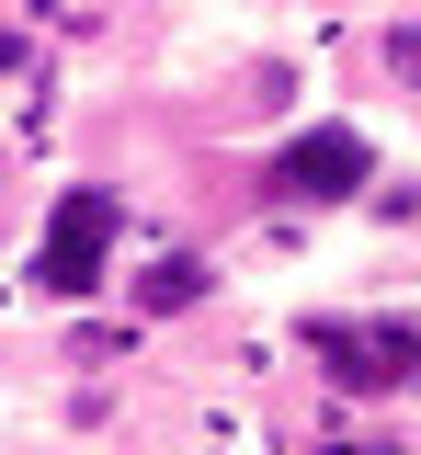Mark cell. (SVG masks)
<instances>
[{"instance_id":"cell-3","label":"cell","mask_w":421,"mask_h":455,"mask_svg":"<svg viewBox=\"0 0 421 455\" xmlns=\"http://www.w3.org/2000/svg\"><path fill=\"white\" fill-rule=\"evenodd\" d=\"M319 364H330L342 387H410L421 376V331L410 319H330V331H319Z\"/></svg>"},{"instance_id":"cell-1","label":"cell","mask_w":421,"mask_h":455,"mask_svg":"<svg viewBox=\"0 0 421 455\" xmlns=\"http://www.w3.org/2000/svg\"><path fill=\"white\" fill-rule=\"evenodd\" d=\"M115 194L103 182H80V194H58V217H46V251H35V284L46 296H91L103 284V262H115Z\"/></svg>"},{"instance_id":"cell-2","label":"cell","mask_w":421,"mask_h":455,"mask_svg":"<svg viewBox=\"0 0 421 455\" xmlns=\"http://www.w3.org/2000/svg\"><path fill=\"white\" fill-rule=\"evenodd\" d=\"M364 171H376V148H364L353 125H307V137H285L262 160V182L285 205H342V194H364Z\"/></svg>"}]
</instances>
